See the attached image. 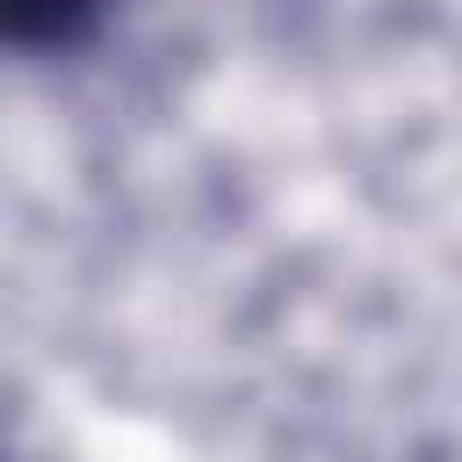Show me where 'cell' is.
I'll list each match as a JSON object with an SVG mask.
<instances>
[{
	"label": "cell",
	"mask_w": 462,
	"mask_h": 462,
	"mask_svg": "<svg viewBox=\"0 0 462 462\" xmlns=\"http://www.w3.org/2000/svg\"><path fill=\"white\" fill-rule=\"evenodd\" d=\"M101 22H108V0H0V29L22 58H65L94 43Z\"/></svg>",
	"instance_id": "cell-1"
}]
</instances>
